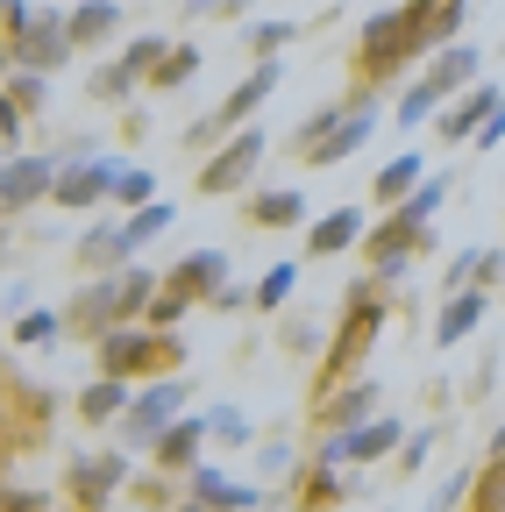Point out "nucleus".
Segmentation results:
<instances>
[{
  "instance_id": "f257e3e1",
  "label": "nucleus",
  "mask_w": 505,
  "mask_h": 512,
  "mask_svg": "<svg viewBox=\"0 0 505 512\" xmlns=\"http://www.w3.org/2000/svg\"><path fill=\"white\" fill-rule=\"evenodd\" d=\"M441 0H406V8H385V15H370L363 36H356V72L363 86H385L399 79L413 57H427V22H434Z\"/></svg>"
},
{
  "instance_id": "f03ea898",
  "label": "nucleus",
  "mask_w": 505,
  "mask_h": 512,
  "mask_svg": "<svg viewBox=\"0 0 505 512\" xmlns=\"http://www.w3.org/2000/svg\"><path fill=\"white\" fill-rule=\"evenodd\" d=\"M114 178H121V157H100V143H72L57 150V185H50V207L65 214H93V207H114Z\"/></svg>"
},
{
  "instance_id": "7ed1b4c3",
  "label": "nucleus",
  "mask_w": 505,
  "mask_h": 512,
  "mask_svg": "<svg viewBox=\"0 0 505 512\" xmlns=\"http://www.w3.org/2000/svg\"><path fill=\"white\" fill-rule=\"evenodd\" d=\"M377 328H385V299H377V278H363V285H349V306H342L335 335H328V356H321V384H328V392L349 384V363H363Z\"/></svg>"
},
{
  "instance_id": "20e7f679",
  "label": "nucleus",
  "mask_w": 505,
  "mask_h": 512,
  "mask_svg": "<svg viewBox=\"0 0 505 512\" xmlns=\"http://www.w3.org/2000/svg\"><path fill=\"white\" fill-rule=\"evenodd\" d=\"M278 79H285V64L278 57H257V64H249V79L207 114V121H193V128H185V143H193V150H207V143H221V136H235V128H249V114H257L271 93H278Z\"/></svg>"
},
{
  "instance_id": "39448f33",
  "label": "nucleus",
  "mask_w": 505,
  "mask_h": 512,
  "mask_svg": "<svg viewBox=\"0 0 505 512\" xmlns=\"http://www.w3.org/2000/svg\"><path fill=\"white\" fill-rule=\"evenodd\" d=\"M93 349H100V370H114V377H157V370H171L185 356L164 328H150V320H129V328L100 335Z\"/></svg>"
},
{
  "instance_id": "423d86ee",
  "label": "nucleus",
  "mask_w": 505,
  "mask_h": 512,
  "mask_svg": "<svg viewBox=\"0 0 505 512\" xmlns=\"http://www.w3.org/2000/svg\"><path fill=\"white\" fill-rule=\"evenodd\" d=\"M264 157H271V136H264V128H235V136H221L214 157L200 164V192H207V200L249 192V178L264 171Z\"/></svg>"
},
{
  "instance_id": "0eeeda50",
  "label": "nucleus",
  "mask_w": 505,
  "mask_h": 512,
  "mask_svg": "<svg viewBox=\"0 0 505 512\" xmlns=\"http://www.w3.org/2000/svg\"><path fill=\"white\" fill-rule=\"evenodd\" d=\"M427 242H434V221H413L406 207H392L385 221L363 235V249H370V278H377V285H399V278H406V264H413Z\"/></svg>"
},
{
  "instance_id": "6e6552de",
  "label": "nucleus",
  "mask_w": 505,
  "mask_h": 512,
  "mask_svg": "<svg viewBox=\"0 0 505 512\" xmlns=\"http://www.w3.org/2000/svg\"><path fill=\"white\" fill-rule=\"evenodd\" d=\"M185 399H193V392H185V377H157V384H143V392L129 399V413L114 420L121 448H150V441H157V434L185 413Z\"/></svg>"
},
{
  "instance_id": "1a4fd4ad",
  "label": "nucleus",
  "mask_w": 505,
  "mask_h": 512,
  "mask_svg": "<svg viewBox=\"0 0 505 512\" xmlns=\"http://www.w3.org/2000/svg\"><path fill=\"white\" fill-rule=\"evenodd\" d=\"M399 441H406V427H399L392 413H377V420H363V427H349V434H328V441H321V456H313V463H342V470H370V463H385V456H399Z\"/></svg>"
},
{
  "instance_id": "9d476101",
  "label": "nucleus",
  "mask_w": 505,
  "mask_h": 512,
  "mask_svg": "<svg viewBox=\"0 0 505 512\" xmlns=\"http://www.w3.org/2000/svg\"><path fill=\"white\" fill-rule=\"evenodd\" d=\"M114 328H129V306H121V271H100V278L65 306V335L100 342V335H114Z\"/></svg>"
},
{
  "instance_id": "9b49d317",
  "label": "nucleus",
  "mask_w": 505,
  "mask_h": 512,
  "mask_svg": "<svg viewBox=\"0 0 505 512\" xmlns=\"http://www.w3.org/2000/svg\"><path fill=\"white\" fill-rule=\"evenodd\" d=\"M370 128H377V93H349V107H342V121L328 128L321 143L306 150V164L313 171H335V164H349L363 143H370Z\"/></svg>"
},
{
  "instance_id": "f8f14e48",
  "label": "nucleus",
  "mask_w": 505,
  "mask_h": 512,
  "mask_svg": "<svg viewBox=\"0 0 505 512\" xmlns=\"http://www.w3.org/2000/svg\"><path fill=\"white\" fill-rule=\"evenodd\" d=\"M50 185H57V157H36V150L8 157V164H0V214H29V207H43Z\"/></svg>"
},
{
  "instance_id": "ddd939ff",
  "label": "nucleus",
  "mask_w": 505,
  "mask_h": 512,
  "mask_svg": "<svg viewBox=\"0 0 505 512\" xmlns=\"http://www.w3.org/2000/svg\"><path fill=\"white\" fill-rule=\"evenodd\" d=\"M121 484H129V448H107V456H79V463L65 470V491H72L86 512H100Z\"/></svg>"
},
{
  "instance_id": "4468645a",
  "label": "nucleus",
  "mask_w": 505,
  "mask_h": 512,
  "mask_svg": "<svg viewBox=\"0 0 505 512\" xmlns=\"http://www.w3.org/2000/svg\"><path fill=\"white\" fill-rule=\"evenodd\" d=\"M498 107H505V86H491V79L463 86V93H456L449 107L434 114V128H441V143H470V136H477V128H484V121H491Z\"/></svg>"
},
{
  "instance_id": "2eb2a0df",
  "label": "nucleus",
  "mask_w": 505,
  "mask_h": 512,
  "mask_svg": "<svg viewBox=\"0 0 505 512\" xmlns=\"http://www.w3.org/2000/svg\"><path fill=\"white\" fill-rule=\"evenodd\" d=\"M15 43V64H29V72H57L79 43H72V29H65V15H29V29L22 36H8Z\"/></svg>"
},
{
  "instance_id": "dca6fc26",
  "label": "nucleus",
  "mask_w": 505,
  "mask_h": 512,
  "mask_svg": "<svg viewBox=\"0 0 505 512\" xmlns=\"http://www.w3.org/2000/svg\"><path fill=\"white\" fill-rule=\"evenodd\" d=\"M207 441H214V427H207L200 413H178V420L150 441V456H157V470H164V477H185V470L200 463V448H207Z\"/></svg>"
},
{
  "instance_id": "f3484780",
  "label": "nucleus",
  "mask_w": 505,
  "mask_h": 512,
  "mask_svg": "<svg viewBox=\"0 0 505 512\" xmlns=\"http://www.w3.org/2000/svg\"><path fill=\"white\" fill-rule=\"evenodd\" d=\"M185 498H200V505H214V512H257V505H264L257 484H235V477L214 470V463H193V470H185Z\"/></svg>"
},
{
  "instance_id": "a211bd4d",
  "label": "nucleus",
  "mask_w": 505,
  "mask_h": 512,
  "mask_svg": "<svg viewBox=\"0 0 505 512\" xmlns=\"http://www.w3.org/2000/svg\"><path fill=\"white\" fill-rule=\"evenodd\" d=\"M164 285H171V292H185L193 306H200V299L214 306V292L228 285V256H221V249H193V256H178V264L164 271Z\"/></svg>"
},
{
  "instance_id": "6ab92c4d",
  "label": "nucleus",
  "mask_w": 505,
  "mask_h": 512,
  "mask_svg": "<svg viewBox=\"0 0 505 512\" xmlns=\"http://www.w3.org/2000/svg\"><path fill=\"white\" fill-rule=\"evenodd\" d=\"M420 79H427L441 100H456L463 86L484 79V50H477V43H449V50H434V57H427V72H420Z\"/></svg>"
},
{
  "instance_id": "aec40b11",
  "label": "nucleus",
  "mask_w": 505,
  "mask_h": 512,
  "mask_svg": "<svg viewBox=\"0 0 505 512\" xmlns=\"http://www.w3.org/2000/svg\"><path fill=\"white\" fill-rule=\"evenodd\" d=\"M484 306H491V292H484V285H463V292H441V320H434V342H441V349H456V342H470V335H477V320H484Z\"/></svg>"
},
{
  "instance_id": "412c9836",
  "label": "nucleus",
  "mask_w": 505,
  "mask_h": 512,
  "mask_svg": "<svg viewBox=\"0 0 505 512\" xmlns=\"http://www.w3.org/2000/svg\"><path fill=\"white\" fill-rule=\"evenodd\" d=\"M321 420H328V434H349V427L377 420V377H356V384L321 392Z\"/></svg>"
},
{
  "instance_id": "4be33fe9",
  "label": "nucleus",
  "mask_w": 505,
  "mask_h": 512,
  "mask_svg": "<svg viewBox=\"0 0 505 512\" xmlns=\"http://www.w3.org/2000/svg\"><path fill=\"white\" fill-rule=\"evenodd\" d=\"M129 399H136V377H114V370H100L86 392H79V420L86 427H114L121 413H129Z\"/></svg>"
},
{
  "instance_id": "5701e85b",
  "label": "nucleus",
  "mask_w": 505,
  "mask_h": 512,
  "mask_svg": "<svg viewBox=\"0 0 505 512\" xmlns=\"http://www.w3.org/2000/svg\"><path fill=\"white\" fill-rule=\"evenodd\" d=\"M363 235H370V221H363L356 207H335V214H321V221H306V256H349Z\"/></svg>"
},
{
  "instance_id": "b1692460",
  "label": "nucleus",
  "mask_w": 505,
  "mask_h": 512,
  "mask_svg": "<svg viewBox=\"0 0 505 512\" xmlns=\"http://www.w3.org/2000/svg\"><path fill=\"white\" fill-rule=\"evenodd\" d=\"M72 264L79 271H121V264H136V256H129V242H121V221H93L86 235H79V249H72Z\"/></svg>"
},
{
  "instance_id": "393cba45",
  "label": "nucleus",
  "mask_w": 505,
  "mask_h": 512,
  "mask_svg": "<svg viewBox=\"0 0 505 512\" xmlns=\"http://www.w3.org/2000/svg\"><path fill=\"white\" fill-rule=\"evenodd\" d=\"M65 29L79 50H100L121 36V0H79V8H65Z\"/></svg>"
},
{
  "instance_id": "a878e982",
  "label": "nucleus",
  "mask_w": 505,
  "mask_h": 512,
  "mask_svg": "<svg viewBox=\"0 0 505 512\" xmlns=\"http://www.w3.org/2000/svg\"><path fill=\"white\" fill-rule=\"evenodd\" d=\"M249 221H257V228H306V192L299 185L257 192V200H249Z\"/></svg>"
},
{
  "instance_id": "bb28decb",
  "label": "nucleus",
  "mask_w": 505,
  "mask_h": 512,
  "mask_svg": "<svg viewBox=\"0 0 505 512\" xmlns=\"http://www.w3.org/2000/svg\"><path fill=\"white\" fill-rule=\"evenodd\" d=\"M342 498H363L356 470H349V477H342V463H313V470H306V512H328V505H342Z\"/></svg>"
},
{
  "instance_id": "cd10ccee",
  "label": "nucleus",
  "mask_w": 505,
  "mask_h": 512,
  "mask_svg": "<svg viewBox=\"0 0 505 512\" xmlns=\"http://www.w3.org/2000/svg\"><path fill=\"white\" fill-rule=\"evenodd\" d=\"M420 178H427V157H420V150H406V157H392L385 171L370 178V192H377V207H399V200H406V192H413Z\"/></svg>"
},
{
  "instance_id": "c85d7f7f",
  "label": "nucleus",
  "mask_w": 505,
  "mask_h": 512,
  "mask_svg": "<svg viewBox=\"0 0 505 512\" xmlns=\"http://www.w3.org/2000/svg\"><path fill=\"white\" fill-rule=\"evenodd\" d=\"M136 86H150V79L136 72L129 57H114V64H100V72H93V100H100V107H121V100H136Z\"/></svg>"
},
{
  "instance_id": "c756f323",
  "label": "nucleus",
  "mask_w": 505,
  "mask_h": 512,
  "mask_svg": "<svg viewBox=\"0 0 505 512\" xmlns=\"http://www.w3.org/2000/svg\"><path fill=\"white\" fill-rule=\"evenodd\" d=\"M171 214H178V207H164V200H150V207H136V214H121V242H129V256H143V249L171 228Z\"/></svg>"
},
{
  "instance_id": "7c9ffc66",
  "label": "nucleus",
  "mask_w": 505,
  "mask_h": 512,
  "mask_svg": "<svg viewBox=\"0 0 505 512\" xmlns=\"http://www.w3.org/2000/svg\"><path fill=\"white\" fill-rule=\"evenodd\" d=\"M193 72H200V43H171V50H164V64L150 72V93H178Z\"/></svg>"
},
{
  "instance_id": "2f4dec72",
  "label": "nucleus",
  "mask_w": 505,
  "mask_h": 512,
  "mask_svg": "<svg viewBox=\"0 0 505 512\" xmlns=\"http://www.w3.org/2000/svg\"><path fill=\"white\" fill-rule=\"evenodd\" d=\"M441 107H449V100H441V93H434L427 79H413V86L399 93V107H392V121H399V128H427V121H434Z\"/></svg>"
},
{
  "instance_id": "473e14b6",
  "label": "nucleus",
  "mask_w": 505,
  "mask_h": 512,
  "mask_svg": "<svg viewBox=\"0 0 505 512\" xmlns=\"http://www.w3.org/2000/svg\"><path fill=\"white\" fill-rule=\"evenodd\" d=\"M57 335H65V313H50V306H22V320H15V342H22V349H50Z\"/></svg>"
},
{
  "instance_id": "72a5a7b5",
  "label": "nucleus",
  "mask_w": 505,
  "mask_h": 512,
  "mask_svg": "<svg viewBox=\"0 0 505 512\" xmlns=\"http://www.w3.org/2000/svg\"><path fill=\"white\" fill-rule=\"evenodd\" d=\"M150 200H157V178L136 171V164H121V178H114V207H121V214H136V207H150Z\"/></svg>"
},
{
  "instance_id": "f704fd0d",
  "label": "nucleus",
  "mask_w": 505,
  "mask_h": 512,
  "mask_svg": "<svg viewBox=\"0 0 505 512\" xmlns=\"http://www.w3.org/2000/svg\"><path fill=\"white\" fill-rule=\"evenodd\" d=\"M441 200H449V178H441V171H427V178H420V185L406 192L399 207H406L413 221H434V214H441Z\"/></svg>"
},
{
  "instance_id": "c9c22d12",
  "label": "nucleus",
  "mask_w": 505,
  "mask_h": 512,
  "mask_svg": "<svg viewBox=\"0 0 505 512\" xmlns=\"http://www.w3.org/2000/svg\"><path fill=\"white\" fill-rule=\"evenodd\" d=\"M292 285H299V264H271V271L257 278V313H278V306L292 299Z\"/></svg>"
},
{
  "instance_id": "e433bc0d",
  "label": "nucleus",
  "mask_w": 505,
  "mask_h": 512,
  "mask_svg": "<svg viewBox=\"0 0 505 512\" xmlns=\"http://www.w3.org/2000/svg\"><path fill=\"white\" fill-rule=\"evenodd\" d=\"M470 512H505V456H491L477 470V491H470Z\"/></svg>"
},
{
  "instance_id": "4c0bfd02",
  "label": "nucleus",
  "mask_w": 505,
  "mask_h": 512,
  "mask_svg": "<svg viewBox=\"0 0 505 512\" xmlns=\"http://www.w3.org/2000/svg\"><path fill=\"white\" fill-rule=\"evenodd\" d=\"M292 36H299V22H249V29H242L249 57H278V50H285Z\"/></svg>"
},
{
  "instance_id": "58836bf2",
  "label": "nucleus",
  "mask_w": 505,
  "mask_h": 512,
  "mask_svg": "<svg viewBox=\"0 0 505 512\" xmlns=\"http://www.w3.org/2000/svg\"><path fill=\"white\" fill-rule=\"evenodd\" d=\"M8 93H15L29 114H43V107H50V72H29V64H15V72H8Z\"/></svg>"
},
{
  "instance_id": "ea45409f",
  "label": "nucleus",
  "mask_w": 505,
  "mask_h": 512,
  "mask_svg": "<svg viewBox=\"0 0 505 512\" xmlns=\"http://www.w3.org/2000/svg\"><path fill=\"white\" fill-rule=\"evenodd\" d=\"M207 427H214V441H221V448H249V441H257L249 413H235V406H214V413H207Z\"/></svg>"
},
{
  "instance_id": "a19ab883",
  "label": "nucleus",
  "mask_w": 505,
  "mask_h": 512,
  "mask_svg": "<svg viewBox=\"0 0 505 512\" xmlns=\"http://www.w3.org/2000/svg\"><path fill=\"white\" fill-rule=\"evenodd\" d=\"M342 107H349V100H335V107H321V114H306V121L292 128V150L306 157V150H313V143H321V136H328V128L342 121Z\"/></svg>"
},
{
  "instance_id": "79ce46f5",
  "label": "nucleus",
  "mask_w": 505,
  "mask_h": 512,
  "mask_svg": "<svg viewBox=\"0 0 505 512\" xmlns=\"http://www.w3.org/2000/svg\"><path fill=\"white\" fill-rule=\"evenodd\" d=\"M185 313H193V299H185V292H171V285H164V292L150 299V313H143V320H150V328H164V335H171V328H178V320H185Z\"/></svg>"
},
{
  "instance_id": "37998d69",
  "label": "nucleus",
  "mask_w": 505,
  "mask_h": 512,
  "mask_svg": "<svg viewBox=\"0 0 505 512\" xmlns=\"http://www.w3.org/2000/svg\"><path fill=\"white\" fill-rule=\"evenodd\" d=\"M470 491H477V470L463 463V470H449V484H441V491H434V505H427V512H456V505H463Z\"/></svg>"
},
{
  "instance_id": "c03bdc74",
  "label": "nucleus",
  "mask_w": 505,
  "mask_h": 512,
  "mask_svg": "<svg viewBox=\"0 0 505 512\" xmlns=\"http://www.w3.org/2000/svg\"><path fill=\"white\" fill-rule=\"evenodd\" d=\"M278 342H285V349H299V356H328V335H321V328H306V320H285Z\"/></svg>"
},
{
  "instance_id": "a18cd8bd",
  "label": "nucleus",
  "mask_w": 505,
  "mask_h": 512,
  "mask_svg": "<svg viewBox=\"0 0 505 512\" xmlns=\"http://www.w3.org/2000/svg\"><path fill=\"white\" fill-rule=\"evenodd\" d=\"M427 456H434V427H420V434H406V441H399V456H392V463H399V470L413 477V470H427Z\"/></svg>"
},
{
  "instance_id": "49530a36",
  "label": "nucleus",
  "mask_w": 505,
  "mask_h": 512,
  "mask_svg": "<svg viewBox=\"0 0 505 512\" xmlns=\"http://www.w3.org/2000/svg\"><path fill=\"white\" fill-rule=\"evenodd\" d=\"M477 271H484V249H463L449 271H441V292H463V285H477Z\"/></svg>"
},
{
  "instance_id": "de8ad7c7",
  "label": "nucleus",
  "mask_w": 505,
  "mask_h": 512,
  "mask_svg": "<svg viewBox=\"0 0 505 512\" xmlns=\"http://www.w3.org/2000/svg\"><path fill=\"white\" fill-rule=\"evenodd\" d=\"M285 470H299V448L292 441H264V477H285Z\"/></svg>"
},
{
  "instance_id": "09e8293b",
  "label": "nucleus",
  "mask_w": 505,
  "mask_h": 512,
  "mask_svg": "<svg viewBox=\"0 0 505 512\" xmlns=\"http://www.w3.org/2000/svg\"><path fill=\"white\" fill-rule=\"evenodd\" d=\"M22 121H29V107H22L15 93H0V143H15V136H22Z\"/></svg>"
},
{
  "instance_id": "8fccbe9b",
  "label": "nucleus",
  "mask_w": 505,
  "mask_h": 512,
  "mask_svg": "<svg viewBox=\"0 0 505 512\" xmlns=\"http://www.w3.org/2000/svg\"><path fill=\"white\" fill-rule=\"evenodd\" d=\"M0 512H50V498L29 491V484H15V491H0Z\"/></svg>"
},
{
  "instance_id": "3c124183",
  "label": "nucleus",
  "mask_w": 505,
  "mask_h": 512,
  "mask_svg": "<svg viewBox=\"0 0 505 512\" xmlns=\"http://www.w3.org/2000/svg\"><path fill=\"white\" fill-rule=\"evenodd\" d=\"M470 143H477V150H498V143H505V107H498V114H491V121L477 128V136H470Z\"/></svg>"
},
{
  "instance_id": "603ef678",
  "label": "nucleus",
  "mask_w": 505,
  "mask_h": 512,
  "mask_svg": "<svg viewBox=\"0 0 505 512\" xmlns=\"http://www.w3.org/2000/svg\"><path fill=\"white\" fill-rule=\"evenodd\" d=\"M498 278H505V249H484V271H477V285H484V292H491V285H498Z\"/></svg>"
},
{
  "instance_id": "864d4df0",
  "label": "nucleus",
  "mask_w": 505,
  "mask_h": 512,
  "mask_svg": "<svg viewBox=\"0 0 505 512\" xmlns=\"http://www.w3.org/2000/svg\"><path fill=\"white\" fill-rule=\"evenodd\" d=\"M214 8L228 15V0H178V15H214Z\"/></svg>"
},
{
  "instance_id": "5fc2aeb1",
  "label": "nucleus",
  "mask_w": 505,
  "mask_h": 512,
  "mask_svg": "<svg viewBox=\"0 0 505 512\" xmlns=\"http://www.w3.org/2000/svg\"><path fill=\"white\" fill-rule=\"evenodd\" d=\"M15 72V43H0V79H8Z\"/></svg>"
},
{
  "instance_id": "6e6d98bb",
  "label": "nucleus",
  "mask_w": 505,
  "mask_h": 512,
  "mask_svg": "<svg viewBox=\"0 0 505 512\" xmlns=\"http://www.w3.org/2000/svg\"><path fill=\"white\" fill-rule=\"evenodd\" d=\"M491 456H505V420H498V434H491Z\"/></svg>"
},
{
  "instance_id": "4d7b16f0",
  "label": "nucleus",
  "mask_w": 505,
  "mask_h": 512,
  "mask_svg": "<svg viewBox=\"0 0 505 512\" xmlns=\"http://www.w3.org/2000/svg\"><path fill=\"white\" fill-rule=\"evenodd\" d=\"M178 512H214V505H200V498H178Z\"/></svg>"
}]
</instances>
